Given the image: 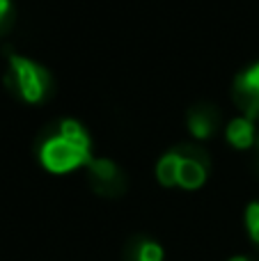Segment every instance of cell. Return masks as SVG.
I'll use <instances>...</instances> for the list:
<instances>
[{
    "label": "cell",
    "instance_id": "6da1fadb",
    "mask_svg": "<svg viewBox=\"0 0 259 261\" xmlns=\"http://www.w3.org/2000/svg\"><path fill=\"white\" fill-rule=\"evenodd\" d=\"M39 161L53 174H67L92 161V142L87 130L73 119L60 122L58 133L39 147Z\"/></svg>",
    "mask_w": 259,
    "mask_h": 261
},
{
    "label": "cell",
    "instance_id": "7a4b0ae2",
    "mask_svg": "<svg viewBox=\"0 0 259 261\" xmlns=\"http://www.w3.org/2000/svg\"><path fill=\"white\" fill-rule=\"evenodd\" d=\"M9 67H12L14 87L18 90L23 101L28 103H41L50 92V73L41 64L32 62L30 58L12 53L9 55Z\"/></svg>",
    "mask_w": 259,
    "mask_h": 261
},
{
    "label": "cell",
    "instance_id": "3957f363",
    "mask_svg": "<svg viewBox=\"0 0 259 261\" xmlns=\"http://www.w3.org/2000/svg\"><path fill=\"white\" fill-rule=\"evenodd\" d=\"M87 172H90L92 190L101 197H119L126 190V179L122 170L108 158H92L87 163Z\"/></svg>",
    "mask_w": 259,
    "mask_h": 261
},
{
    "label": "cell",
    "instance_id": "277c9868",
    "mask_svg": "<svg viewBox=\"0 0 259 261\" xmlns=\"http://www.w3.org/2000/svg\"><path fill=\"white\" fill-rule=\"evenodd\" d=\"M234 101L248 119H259V62L239 73L234 81Z\"/></svg>",
    "mask_w": 259,
    "mask_h": 261
},
{
    "label": "cell",
    "instance_id": "5b68a950",
    "mask_svg": "<svg viewBox=\"0 0 259 261\" xmlns=\"http://www.w3.org/2000/svg\"><path fill=\"white\" fill-rule=\"evenodd\" d=\"M204 156H193V147H186L182 153V167H179L177 186L186 190L200 188L206 181V163L202 161Z\"/></svg>",
    "mask_w": 259,
    "mask_h": 261
},
{
    "label": "cell",
    "instance_id": "8992f818",
    "mask_svg": "<svg viewBox=\"0 0 259 261\" xmlns=\"http://www.w3.org/2000/svg\"><path fill=\"white\" fill-rule=\"evenodd\" d=\"M216 122H218V113L211 106H195L188 110V130L193 138L206 140L216 130Z\"/></svg>",
    "mask_w": 259,
    "mask_h": 261
},
{
    "label": "cell",
    "instance_id": "52a82bcc",
    "mask_svg": "<svg viewBox=\"0 0 259 261\" xmlns=\"http://www.w3.org/2000/svg\"><path fill=\"white\" fill-rule=\"evenodd\" d=\"M225 135L234 149H250L255 144V124L248 117H237L227 124Z\"/></svg>",
    "mask_w": 259,
    "mask_h": 261
},
{
    "label": "cell",
    "instance_id": "ba28073f",
    "mask_svg": "<svg viewBox=\"0 0 259 261\" xmlns=\"http://www.w3.org/2000/svg\"><path fill=\"white\" fill-rule=\"evenodd\" d=\"M126 261H163V248L151 239H133L126 248Z\"/></svg>",
    "mask_w": 259,
    "mask_h": 261
},
{
    "label": "cell",
    "instance_id": "9c48e42d",
    "mask_svg": "<svg viewBox=\"0 0 259 261\" xmlns=\"http://www.w3.org/2000/svg\"><path fill=\"white\" fill-rule=\"evenodd\" d=\"M179 167H182V151H170L156 165V179L161 186L172 188L177 186V176H179Z\"/></svg>",
    "mask_w": 259,
    "mask_h": 261
},
{
    "label": "cell",
    "instance_id": "30bf717a",
    "mask_svg": "<svg viewBox=\"0 0 259 261\" xmlns=\"http://www.w3.org/2000/svg\"><path fill=\"white\" fill-rule=\"evenodd\" d=\"M246 227H248V234H250L252 243L259 245V202H252L246 208Z\"/></svg>",
    "mask_w": 259,
    "mask_h": 261
},
{
    "label": "cell",
    "instance_id": "8fae6325",
    "mask_svg": "<svg viewBox=\"0 0 259 261\" xmlns=\"http://www.w3.org/2000/svg\"><path fill=\"white\" fill-rule=\"evenodd\" d=\"M12 21V0H0V35L7 30Z\"/></svg>",
    "mask_w": 259,
    "mask_h": 261
},
{
    "label": "cell",
    "instance_id": "7c38bea8",
    "mask_svg": "<svg viewBox=\"0 0 259 261\" xmlns=\"http://www.w3.org/2000/svg\"><path fill=\"white\" fill-rule=\"evenodd\" d=\"M229 261H250V259H248V257H232Z\"/></svg>",
    "mask_w": 259,
    "mask_h": 261
},
{
    "label": "cell",
    "instance_id": "4fadbf2b",
    "mask_svg": "<svg viewBox=\"0 0 259 261\" xmlns=\"http://www.w3.org/2000/svg\"><path fill=\"white\" fill-rule=\"evenodd\" d=\"M257 144H259V140H257Z\"/></svg>",
    "mask_w": 259,
    "mask_h": 261
}]
</instances>
